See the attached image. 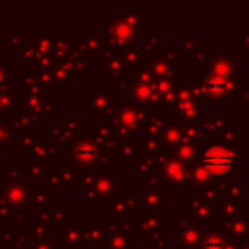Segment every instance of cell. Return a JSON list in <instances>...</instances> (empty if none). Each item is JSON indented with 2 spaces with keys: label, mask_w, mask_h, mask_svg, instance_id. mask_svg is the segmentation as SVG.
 I'll return each instance as SVG.
<instances>
[{
  "label": "cell",
  "mask_w": 249,
  "mask_h": 249,
  "mask_svg": "<svg viewBox=\"0 0 249 249\" xmlns=\"http://www.w3.org/2000/svg\"><path fill=\"white\" fill-rule=\"evenodd\" d=\"M201 162L212 173H227L232 167V162H234V156H232L231 150L224 149V147H210L207 149L203 154H201Z\"/></svg>",
  "instance_id": "cell-1"
},
{
  "label": "cell",
  "mask_w": 249,
  "mask_h": 249,
  "mask_svg": "<svg viewBox=\"0 0 249 249\" xmlns=\"http://www.w3.org/2000/svg\"><path fill=\"white\" fill-rule=\"evenodd\" d=\"M207 87H208V90H212V92L218 94V92H222V90L225 89V82L222 79L220 80H208Z\"/></svg>",
  "instance_id": "cell-2"
}]
</instances>
